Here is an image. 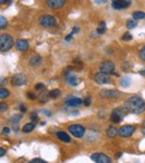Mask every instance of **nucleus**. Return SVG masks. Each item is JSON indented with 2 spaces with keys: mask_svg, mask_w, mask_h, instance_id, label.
<instances>
[{
  "mask_svg": "<svg viewBox=\"0 0 145 163\" xmlns=\"http://www.w3.org/2000/svg\"><path fill=\"white\" fill-rule=\"evenodd\" d=\"M141 131H142V134H143V135H145V122L143 123V125H142Z\"/></svg>",
  "mask_w": 145,
  "mask_h": 163,
  "instance_id": "79ce46f5",
  "label": "nucleus"
},
{
  "mask_svg": "<svg viewBox=\"0 0 145 163\" xmlns=\"http://www.w3.org/2000/svg\"><path fill=\"white\" fill-rule=\"evenodd\" d=\"M119 84H121L122 87H128L129 85H131V78L127 77V76H124V77H122L121 80H119Z\"/></svg>",
  "mask_w": 145,
  "mask_h": 163,
  "instance_id": "412c9836",
  "label": "nucleus"
},
{
  "mask_svg": "<svg viewBox=\"0 0 145 163\" xmlns=\"http://www.w3.org/2000/svg\"><path fill=\"white\" fill-rule=\"evenodd\" d=\"M35 123L34 122H30V123H27L25 124L24 126H23V132L24 133H30L32 131H34V128H35Z\"/></svg>",
  "mask_w": 145,
  "mask_h": 163,
  "instance_id": "6ab92c4d",
  "label": "nucleus"
},
{
  "mask_svg": "<svg viewBox=\"0 0 145 163\" xmlns=\"http://www.w3.org/2000/svg\"><path fill=\"white\" fill-rule=\"evenodd\" d=\"M44 113H45V114H46V115H47V116H50L51 115V113H50V112H48V111H46V110H44Z\"/></svg>",
  "mask_w": 145,
  "mask_h": 163,
  "instance_id": "c03bdc74",
  "label": "nucleus"
},
{
  "mask_svg": "<svg viewBox=\"0 0 145 163\" xmlns=\"http://www.w3.org/2000/svg\"><path fill=\"white\" fill-rule=\"evenodd\" d=\"M7 27V20L4 16L0 17V29H5Z\"/></svg>",
  "mask_w": 145,
  "mask_h": 163,
  "instance_id": "c85d7f7f",
  "label": "nucleus"
},
{
  "mask_svg": "<svg viewBox=\"0 0 145 163\" xmlns=\"http://www.w3.org/2000/svg\"><path fill=\"white\" fill-rule=\"evenodd\" d=\"M68 131L71 135H74L77 139H82L85 135V127L80 124H71L68 126Z\"/></svg>",
  "mask_w": 145,
  "mask_h": 163,
  "instance_id": "39448f33",
  "label": "nucleus"
},
{
  "mask_svg": "<svg viewBox=\"0 0 145 163\" xmlns=\"http://www.w3.org/2000/svg\"><path fill=\"white\" fill-rule=\"evenodd\" d=\"M105 32H106V24L104 21H102V23L99 24V27L97 28V34L98 35H103Z\"/></svg>",
  "mask_w": 145,
  "mask_h": 163,
  "instance_id": "bb28decb",
  "label": "nucleus"
},
{
  "mask_svg": "<svg viewBox=\"0 0 145 163\" xmlns=\"http://www.w3.org/2000/svg\"><path fill=\"white\" fill-rule=\"evenodd\" d=\"M65 80H66L67 84H69L71 86H76V85L78 84V77L71 72L65 73Z\"/></svg>",
  "mask_w": 145,
  "mask_h": 163,
  "instance_id": "2eb2a0df",
  "label": "nucleus"
},
{
  "mask_svg": "<svg viewBox=\"0 0 145 163\" xmlns=\"http://www.w3.org/2000/svg\"><path fill=\"white\" fill-rule=\"evenodd\" d=\"M84 104H85L86 106H89V104H90V97H89V96L85 98V101H84Z\"/></svg>",
  "mask_w": 145,
  "mask_h": 163,
  "instance_id": "f704fd0d",
  "label": "nucleus"
},
{
  "mask_svg": "<svg viewBox=\"0 0 145 163\" xmlns=\"http://www.w3.org/2000/svg\"><path fill=\"white\" fill-rule=\"evenodd\" d=\"M29 163H47L46 161H44L43 159H39V158H36V159H32Z\"/></svg>",
  "mask_w": 145,
  "mask_h": 163,
  "instance_id": "7c9ffc66",
  "label": "nucleus"
},
{
  "mask_svg": "<svg viewBox=\"0 0 145 163\" xmlns=\"http://www.w3.org/2000/svg\"><path fill=\"white\" fill-rule=\"evenodd\" d=\"M37 117H38V116H37V113H32V115H30V119H32L34 123H35L36 121L38 119Z\"/></svg>",
  "mask_w": 145,
  "mask_h": 163,
  "instance_id": "473e14b6",
  "label": "nucleus"
},
{
  "mask_svg": "<svg viewBox=\"0 0 145 163\" xmlns=\"http://www.w3.org/2000/svg\"><path fill=\"white\" fill-rule=\"evenodd\" d=\"M56 136L58 137V140H60V141H63V142H65V143H69L71 141V136L67 134L66 132H63V131H59L56 133Z\"/></svg>",
  "mask_w": 145,
  "mask_h": 163,
  "instance_id": "a211bd4d",
  "label": "nucleus"
},
{
  "mask_svg": "<svg viewBox=\"0 0 145 163\" xmlns=\"http://www.w3.org/2000/svg\"><path fill=\"white\" fill-rule=\"evenodd\" d=\"M128 112L125 107H116L114 108V111L112 112V115H110V121L113 123H121L123 117H125L126 114Z\"/></svg>",
  "mask_w": 145,
  "mask_h": 163,
  "instance_id": "20e7f679",
  "label": "nucleus"
},
{
  "mask_svg": "<svg viewBox=\"0 0 145 163\" xmlns=\"http://www.w3.org/2000/svg\"><path fill=\"white\" fill-rule=\"evenodd\" d=\"M11 2V0H0V4L4 5V4H10Z\"/></svg>",
  "mask_w": 145,
  "mask_h": 163,
  "instance_id": "e433bc0d",
  "label": "nucleus"
},
{
  "mask_svg": "<svg viewBox=\"0 0 145 163\" xmlns=\"http://www.w3.org/2000/svg\"><path fill=\"white\" fill-rule=\"evenodd\" d=\"M106 134H107V136H108V137H115L116 135H118V131L114 126H110V127H108V128H107Z\"/></svg>",
  "mask_w": 145,
  "mask_h": 163,
  "instance_id": "aec40b11",
  "label": "nucleus"
},
{
  "mask_svg": "<svg viewBox=\"0 0 145 163\" xmlns=\"http://www.w3.org/2000/svg\"><path fill=\"white\" fill-rule=\"evenodd\" d=\"M14 47V38L9 34H2L0 36V50L1 53H6Z\"/></svg>",
  "mask_w": 145,
  "mask_h": 163,
  "instance_id": "f03ea898",
  "label": "nucleus"
},
{
  "mask_svg": "<svg viewBox=\"0 0 145 163\" xmlns=\"http://www.w3.org/2000/svg\"><path fill=\"white\" fill-rule=\"evenodd\" d=\"M4 83H6V80H4V78H1V85H4Z\"/></svg>",
  "mask_w": 145,
  "mask_h": 163,
  "instance_id": "49530a36",
  "label": "nucleus"
},
{
  "mask_svg": "<svg viewBox=\"0 0 145 163\" xmlns=\"http://www.w3.org/2000/svg\"><path fill=\"white\" fill-rule=\"evenodd\" d=\"M9 132H10V130H9L8 127H5L4 130H2V133H4V134H8Z\"/></svg>",
  "mask_w": 145,
  "mask_h": 163,
  "instance_id": "ea45409f",
  "label": "nucleus"
},
{
  "mask_svg": "<svg viewBox=\"0 0 145 163\" xmlns=\"http://www.w3.org/2000/svg\"><path fill=\"white\" fill-rule=\"evenodd\" d=\"M44 87H45V85H44V84H41V83L37 84V85L35 86V88L37 89V91H41V89H44Z\"/></svg>",
  "mask_w": 145,
  "mask_h": 163,
  "instance_id": "2f4dec72",
  "label": "nucleus"
},
{
  "mask_svg": "<svg viewBox=\"0 0 145 163\" xmlns=\"http://www.w3.org/2000/svg\"><path fill=\"white\" fill-rule=\"evenodd\" d=\"M15 47L19 52H26L29 48V43L26 39H18L16 41V44H15Z\"/></svg>",
  "mask_w": 145,
  "mask_h": 163,
  "instance_id": "dca6fc26",
  "label": "nucleus"
},
{
  "mask_svg": "<svg viewBox=\"0 0 145 163\" xmlns=\"http://www.w3.org/2000/svg\"><path fill=\"white\" fill-rule=\"evenodd\" d=\"M90 159H92V161H94L96 163H112V159L110 156L104 154V153H101V152L92 154L90 155Z\"/></svg>",
  "mask_w": 145,
  "mask_h": 163,
  "instance_id": "0eeeda50",
  "label": "nucleus"
},
{
  "mask_svg": "<svg viewBox=\"0 0 145 163\" xmlns=\"http://www.w3.org/2000/svg\"><path fill=\"white\" fill-rule=\"evenodd\" d=\"M60 95V89H53V91H50L49 93H48V97L49 98H57L58 96Z\"/></svg>",
  "mask_w": 145,
  "mask_h": 163,
  "instance_id": "b1692460",
  "label": "nucleus"
},
{
  "mask_svg": "<svg viewBox=\"0 0 145 163\" xmlns=\"http://www.w3.org/2000/svg\"><path fill=\"white\" fill-rule=\"evenodd\" d=\"M99 69L105 74H112L115 71V64L110 60H104L99 64Z\"/></svg>",
  "mask_w": 145,
  "mask_h": 163,
  "instance_id": "1a4fd4ad",
  "label": "nucleus"
},
{
  "mask_svg": "<svg viewBox=\"0 0 145 163\" xmlns=\"http://www.w3.org/2000/svg\"><path fill=\"white\" fill-rule=\"evenodd\" d=\"M79 32V28L78 27H74L73 28V32H71V34L74 35V34H76V32Z\"/></svg>",
  "mask_w": 145,
  "mask_h": 163,
  "instance_id": "4c0bfd02",
  "label": "nucleus"
},
{
  "mask_svg": "<svg viewBox=\"0 0 145 163\" xmlns=\"http://www.w3.org/2000/svg\"><path fill=\"white\" fill-rule=\"evenodd\" d=\"M84 103L82 98L79 97H75V96H71L65 100V104L67 106H71V107H77V106H80L82 104Z\"/></svg>",
  "mask_w": 145,
  "mask_h": 163,
  "instance_id": "ddd939ff",
  "label": "nucleus"
},
{
  "mask_svg": "<svg viewBox=\"0 0 145 163\" xmlns=\"http://www.w3.org/2000/svg\"><path fill=\"white\" fill-rule=\"evenodd\" d=\"M5 154H6V150L4 147H0V156H4Z\"/></svg>",
  "mask_w": 145,
  "mask_h": 163,
  "instance_id": "c9c22d12",
  "label": "nucleus"
},
{
  "mask_svg": "<svg viewBox=\"0 0 145 163\" xmlns=\"http://www.w3.org/2000/svg\"><path fill=\"white\" fill-rule=\"evenodd\" d=\"M140 73H141V75H145V69H142Z\"/></svg>",
  "mask_w": 145,
  "mask_h": 163,
  "instance_id": "a18cd8bd",
  "label": "nucleus"
},
{
  "mask_svg": "<svg viewBox=\"0 0 145 163\" xmlns=\"http://www.w3.org/2000/svg\"><path fill=\"white\" fill-rule=\"evenodd\" d=\"M102 1H103V4H105V2H107L108 0H102Z\"/></svg>",
  "mask_w": 145,
  "mask_h": 163,
  "instance_id": "de8ad7c7",
  "label": "nucleus"
},
{
  "mask_svg": "<svg viewBox=\"0 0 145 163\" xmlns=\"http://www.w3.org/2000/svg\"><path fill=\"white\" fill-rule=\"evenodd\" d=\"M12 86H24L27 84V77L23 73H18L11 77Z\"/></svg>",
  "mask_w": 145,
  "mask_h": 163,
  "instance_id": "423d86ee",
  "label": "nucleus"
},
{
  "mask_svg": "<svg viewBox=\"0 0 145 163\" xmlns=\"http://www.w3.org/2000/svg\"><path fill=\"white\" fill-rule=\"evenodd\" d=\"M20 111L23 112V113H25V112L27 111V108H26V106H24V105H21V106H20Z\"/></svg>",
  "mask_w": 145,
  "mask_h": 163,
  "instance_id": "37998d69",
  "label": "nucleus"
},
{
  "mask_svg": "<svg viewBox=\"0 0 145 163\" xmlns=\"http://www.w3.org/2000/svg\"><path fill=\"white\" fill-rule=\"evenodd\" d=\"M94 80L97 84H110V78L108 74H105L103 72H98L94 75Z\"/></svg>",
  "mask_w": 145,
  "mask_h": 163,
  "instance_id": "9b49d317",
  "label": "nucleus"
},
{
  "mask_svg": "<svg viewBox=\"0 0 145 163\" xmlns=\"http://www.w3.org/2000/svg\"><path fill=\"white\" fill-rule=\"evenodd\" d=\"M71 37H73V34H69V35H67V36L65 37V40H66V41H68V40L71 39Z\"/></svg>",
  "mask_w": 145,
  "mask_h": 163,
  "instance_id": "a19ab883",
  "label": "nucleus"
},
{
  "mask_svg": "<svg viewBox=\"0 0 145 163\" xmlns=\"http://www.w3.org/2000/svg\"><path fill=\"white\" fill-rule=\"evenodd\" d=\"M27 96L29 97V98H32V100H35V98H36V96L34 95V94H32V93H28Z\"/></svg>",
  "mask_w": 145,
  "mask_h": 163,
  "instance_id": "58836bf2",
  "label": "nucleus"
},
{
  "mask_svg": "<svg viewBox=\"0 0 145 163\" xmlns=\"http://www.w3.org/2000/svg\"><path fill=\"white\" fill-rule=\"evenodd\" d=\"M0 111L1 112H5V111H7V104L6 103H1L0 104Z\"/></svg>",
  "mask_w": 145,
  "mask_h": 163,
  "instance_id": "72a5a7b5",
  "label": "nucleus"
},
{
  "mask_svg": "<svg viewBox=\"0 0 145 163\" xmlns=\"http://www.w3.org/2000/svg\"><path fill=\"white\" fill-rule=\"evenodd\" d=\"M138 57H140V59L145 62V46L141 48V50L138 52Z\"/></svg>",
  "mask_w": 145,
  "mask_h": 163,
  "instance_id": "c756f323",
  "label": "nucleus"
},
{
  "mask_svg": "<svg viewBox=\"0 0 145 163\" xmlns=\"http://www.w3.org/2000/svg\"><path fill=\"white\" fill-rule=\"evenodd\" d=\"M132 5V0H112V7L115 10H123Z\"/></svg>",
  "mask_w": 145,
  "mask_h": 163,
  "instance_id": "6e6552de",
  "label": "nucleus"
},
{
  "mask_svg": "<svg viewBox=\"0 0 145 163\" xmlns=\"http://www.w3.org/2000/svg\"><path fill=\"white\" fill-rule=\"evenodd\" d=\"M7 97H9V91L7 88L1 87L0 88V98H1V100H5V98H7Z\"/></svg>",
  "mask_w": 145,
  "mask_h": 163,
  "instance_id": "393cba45",
  "label": "nucleus"
},
{
  "mask_svg": "<svg viewBox=\"0 0 145 163\" xmlns=\"http://www.w3.org/2000/svg\"><path fill=\"white\" fill-rule=\"evenodd\" d=\"M38 23L44 28H51L57 26V20H56L55 17L51 16V15H43V16H40Z\"/></svg>",
  "mask_w": 145,
  "mask_h": 163,
  "instance_id": "7ed1b4c3",
  "label": "nucleus"
},
{
  "mask_svg": "<svg viewBox=\"0 0 145 163\" xmlns=\"http://www.w3.org/2000/svg\"><path fill=\"white\" fill-rule=\"evenodd\" d=\"M41 63H43V58H41L39 55H32V57L29 58V65H30V66L37 67V66H39Z\"/></svg>",
  "mask_w": 145,
  "mask_h": 163,
  "instance_id": "f3484780",
  "label": "nucleus"
},
{
  "mask_svg": "<svg viewBox=\"0 0 145 163\" xmlns=\"http://www.w3.org/2000/svg\"><path fill=\"white\" fill-rule=\"evenodd\" d=\"M45 1L46 5L51 9H60L66 4V0H45Z\"/></svg>",
  "mask_w": 145,
  "mask_h": 163,
  "instance_id": "4468645a",
  "label": "nucleus"
},
{
  "mask_svg": "<svg viewBox=\"0 0 145 163\" xmlns=\"http://www.w3.org/2000/svg\"><path fill=\"white\" fill-rule=\"evenodd\" d=\"M135 132V126L133 125H124L118 130V135L121 137H129L133 135V133Z\"/></svg>",
  "mask_w": 145,
  "mask_h": 163,
  "instance_id": "9d476101",
  "label": "nucleus"
},
{
  "mask_svg": "<svg viewBox=\"0 0 145 163\" xmlns=\"http://www.w3.org/2000/svg\"><path fill=\"white\" fill-rule=\"evenodd\" d=\"M21 119H23V114H14V115L11 116V119H10V123L18 124Z\"/></svg>",
  "mask_w": 145,
  "mask_h": 163,
  "instance_id": "5701e85b",
  "label": "nucleus"
},
{
  "mask_svg": "<svg viewBox=\"0 0 145 163\" xmlns=\"http://www.w3.org/2000/svg\"><path fill=\"white\" fill-rule=\"evenodd\" d=\"M133 36L129 34V32H126L125 34H123V36H122V40H124V41H128V40H132Z\"/></svg>",
  "mask_w": 145,
  "mask_h": 163,
  "instance_id": "cd10ccee",
  "label": "nucleus"
},
{
  "mask_svg": "<svg viewBox=\"0 0 145 163\" xmlns=\"http://www.w3.org/2000/svg\"><path fill=\"white\" fill-rule=\"evenodd\" d=\"M99 94L105 98H118L122 95L121 93L116 89H102Z\"/></svg>",
  "mask_w": 145,
  "mask_h": 163,
  "instance_id": "f8f14e48",
  "label": "nucleus"
},
{
  "mask_svg": "<svg viewBox=\"0 0 145 163\" xmlns=\"http://www.w3.org/2000/svg\"><path fill=\"white\" fill-rule=\"evenodd\" d=\"M133 19L134 20H142V19H145V12L143 11H135L133 12Z\"/></svg>",
  "mask_w": 145,
  "mask_h": 163,
  "instance_id": "4be33fe9",
  "label": "nucleus"
},
{
  "mask_svg": "<svg viewBox=\"0 0 145 163\" xmlns=\"http://www.w3.org/2000/svg\"><path fill=\"white\" fill-rule=\"evenodd\" d=\"M136 20L134 19H128L127 21H126V28H128V29H133V28L136 27Z\"/></svg>",
  "mask_w": 145,
  "mask_h": 163,
  "instance_id": "a878e982",
  "label": "nucleus"
},
{
  "mask_svg": "<svg viewBox=\"0 0 145 163\" xmlns=\"http://www.w3.org/2000/svg\"><path fill=\"white\" fill-rule=\"evenodd\" d=\"M124 107L128 113L133 114H141L145 111V101L138 95H131L125 101Z\"/></svg>",
  "mask_w": 145,
  "mask_h": 163,
  "instance_id": "f257e3e1",
  "label": "nucleus"
}]
</instances>
